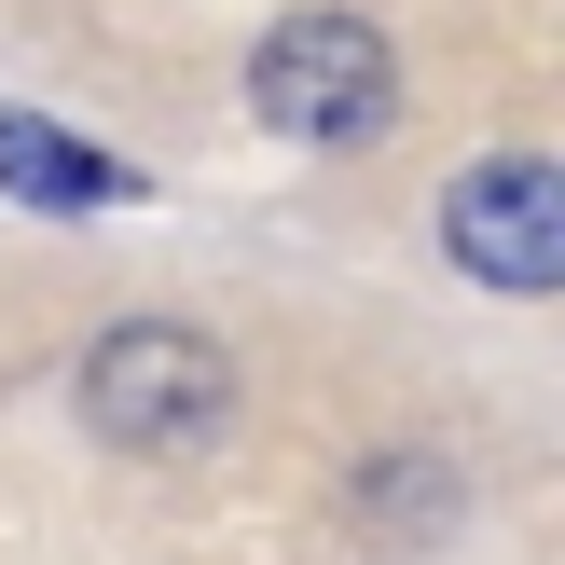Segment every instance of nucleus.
<instances>
[{"instance_id":"nucleus-1","label":"nucleus","mask_w":565,"mask_h":565,"mask_svg":"<svg viewBox=\"0 0 565 565\" xmlns=\"http://www.w3.org/2000/svg\"><path fill=\"white\" fill-rule=\"evenodd\" d=\"M83 414H97V441L180 469V456H207V441L235 428V359L193 318H125V331L83 345Z\"/></svg>"},{"instance_id":"nucleus-5","label":"nucleus","mask_w":565,"mask_h":565,"mask_svg":"<svg viewBox=\"0 0 565 565\" xmlns=\"http://www.w3.org/2000/svg\"><path fill=\"white\" fill-rule=\"evenodd\" d=\"M345 511H359V539H441V524L469 511V483H456L441 456H373V469L345 483Z\"/></svg>"},{"instance_id":"nucleus-3","label":"nucleus","mask_w":565,"mask_h":565,"mask_svg":"<svg viewBox=\"0 0 565 565\" xmlns=\"http://www.w3.org/2000/svg\"><path fill=\"white\" fill-rule=\"evenodd\" d=\"M441 248H456L483 290H552L565 276V180L539 152H483L441 193Z\"/></svg>"},{"instance_id":"nucleus-4","label":"nucleus","mask_w":565,"mask_h":565,"mask_svg":"<svg viewBox=\"0 0 565 565\" xmlns=\"http://www.w3.org/2000/svg\"><path fill=\"white\" fill-rule=\"evenodd\" d=\"M0 193H28V207H110L125 166H97L70 125H42V110H0Z\"/></svg>"},{"instance_id":"nucleus-2","label":"nucleus","mask_w":565,"mask_h":565,"mask_svg":"<svg viewBox=\"0 0 565 565\" xmlns=\"http://www.w3.org/2000/svg\"><path fill=\"white\" fill-rule=\"evenodd\" d=\"M248 110H263L276 138H303V152H359V138H386V110H401V55H386L373 14H290L248 55Z\"/></svg>"}]
</instances>
